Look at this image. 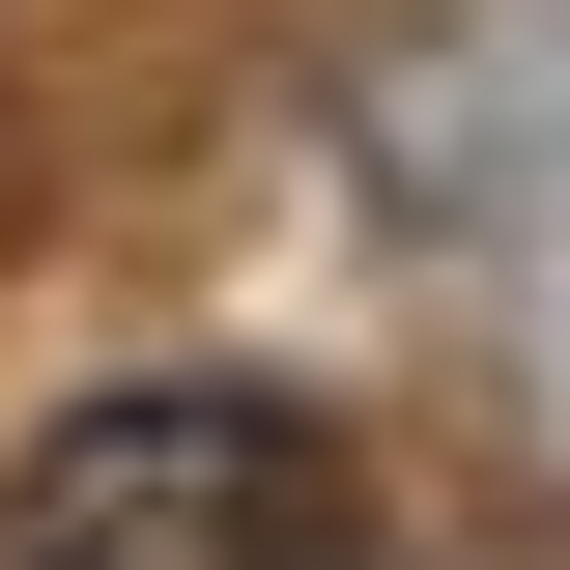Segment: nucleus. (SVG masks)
Listing matches in <instances>:
<instances>
[{
  "label": "nucleus",
  "instance_id": "nucleus-1",
  "mask_svg": "<svg viewBox=\"0 0 570 570\" xmlns=\"http://www.w3.org/2000/svg\"><path fill=\"white\" fill-rule=\"evenodd\" d=\"M0 570H371V456L314 400H257V371H142V400L29 428Z\"/></svg>",
  "mask_w": 570,
  "mask_h": 570
}]
</instances>
